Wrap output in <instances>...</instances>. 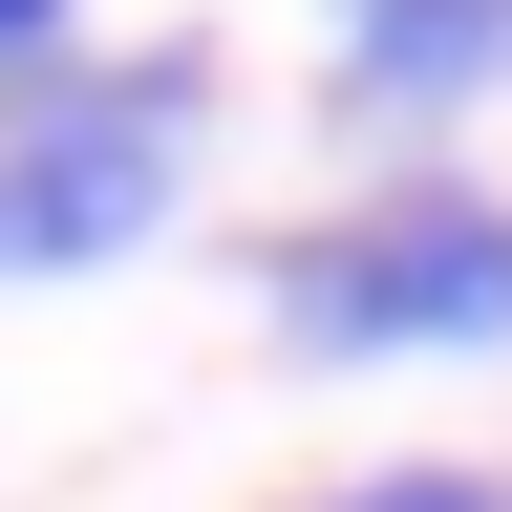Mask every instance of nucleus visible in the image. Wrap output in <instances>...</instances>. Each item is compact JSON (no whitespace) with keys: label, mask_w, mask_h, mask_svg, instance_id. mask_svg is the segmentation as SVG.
I'll return each mask as SVG.
<instances>
[{"label":"nucleus","mask_w":512,"mask_h":512,"mask_svg":"<svg viewBox=\"0 0 512 512\" xmlns=\"http://www.w3.org/2000/svg\"><path fill=\"white\" fill-rule=\"evenodd\" d=\"M320 128L384 171H448V128L512 107V0H320Z\"/></svg>","instance_id":"3"},{"label":"nucleus","mask_w":512,"mask_h":512,"mask_svg":"<svg viewBox=\"0 0 512 512\" xmlns=\"http://www.w3.org/2000/svg\"><path fill=\"white\" fill-rule=\"evenodd\" d=\"M86 43V0H0V86H22V64H64Z\"/></svg>","instance_id":"5"},{"label":"nucleus","mask_w":512,"mask_h":512,"mask_svg":"<svg viewBox=\"0 0 512 512\" xmlns=\"http://www.w3.org/2000/svg\"><path fill=\"white\" fill-rule=\"evenodd\" d=\"M299 512H512V470H470V448H406V470H363V491H299Z\"/></svg>","instance_id":"4"},{"label":"nucleus","mask_w":512,"mask_h":512,"mask_svg":"<svg viewBox=\"0 0 512 512\" xmlns=\"http://www.w3.org/2000/svg\"><path fill=\"white\" fill-rule=\"evenodd\" d=\"M256 320H278V363H320V384H363V363H491L512 342V192L363 171L342 214H299L256 256Z\"/></svg>","instance_id":"2"},{"label":"nucleus","mask_w":512,"mask_h":512,"mask_svg":"<svg viewBox=\"0 0 512 512\" xmlns=\"http://www.w3.org/2000/svg\"><path fill=\"white\" fill-rule=\"evenodd\" d=\"M214 43H64L0 86V278H128L214 171Z\"/></svg>","instance_id":"1"}]
</instances>
